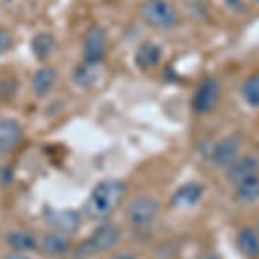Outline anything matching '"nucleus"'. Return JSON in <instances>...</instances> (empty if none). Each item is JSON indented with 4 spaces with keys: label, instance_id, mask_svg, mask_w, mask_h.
Returning <instances> with one entry per match:
<instances>
[{
    "label": "nucleus",
    "instance_id": "obj_1",
    "mask_svg": "<svg viewBox=\"0 0 259 259\" xmlns=\"http://www.w3.org/2000/svg\"><path fill=\"white\" fill-rule=\"evenodd\" d=\"M124 194H126V185L121 180H102L95 185V189L89 195L83 212H85L87 218L94 221H104L118 209Z\"/></svg>",
    "mask_w": 259,
    "mask_h": 259
},
{
    "label": "nucleus",
    "instance_id": "obj_2",
    "mask_svg": "<svg viewBox=\"0 0 259 259\" xmlns=\"http://www.w3.org/2000/svg\"><path fill=\"white\" fill-rule=\"evenodd\" d=\"M140 14L149 26L156 30H171L178 24V11L169 0H144Z\"/></svg>",
    "mask_w": 259,
    "mask_h": 259
},
{
    "label": "nucleus",
    "instance_id": "obj_3",
    "mask_svg": "<svg viewBox=\"0 0 259 259\" xmlns=\"http://www.w3.org/2000/svg\"><path fill=\"white\" fill-rule=\"evenodd\" d=\"M121 239V230L114 223H104L89 237V240L76 250L78 257H89L97 252H107L114 249Z\"/></svg>",
    "mask_w": 259,
    "mask_h": 259
},
{
    "label": "nucleus",
    "instance_id": "obj_4",
    "mask_svg": "<svg viewBox=\"0 0 259 259\" xmlns=\"http://www.w3.org/2000/svg\"><path fill=\"white\" fill-rule=\"evenodd\" d=\"M221 95V83L218 78L207 76L197 85L192 97V109L197 114H207L218 106Z\"/></svg>",
    "mask_w": 259,
    "mask_h": 259
},
{
    "label": "nucleus",
    "instance_id": "obj_5",
    "mask_svg": "<svg viewBox=\"0 0 259 259\" xmlns=\"http://www.w3.org/2000/svg\"><path fill=\"white\" fill-rule=\"evenodd\" d=\"M242 145H244V135L240 132L230 133L225 139H221L218 144L212 147L211 161L216 168L225 169L228 164H232L237 157L240 156Z\"/></svg>",
    "mask_w": 259,
    "mask_h": 259
},
{
    "label": "nucleus",
    "instance_id": "obj_6",
    "mask_svg": "<svg viewBox=\"0 0 259 259\" xmlns=\"http://www.w3.org/2000/svg\"><path fill=\"white\" fill-rule=\"evenodd\" d=\"M107 52V35L106 30L99 24L90 26L83 38V59L89 64H100Z\"/></svg>",
    "mask_w": 259,
    "mask_h": 259
},
{
    "label": "nucleus",
    "instance_id": "obj_7",
    "mask_svg": "<svg viewBox=\"0 0 259 259\" xmlns=\"http://www.w3.org/2000/svg\"><path fill=\"white\" fill-rule=\"evenodd\" d=\"M159 202L157 199L150 197V195H140L135 197L132 202L126 206V218L132 221L133 225H149L150 221H154L159 214Z\"/></svg>",
    "mask_w": 259,
    "mask_h": 259
},
{
    "label": "nucleus",
    "instance_id": "obj_8",
    "mask_svg": "<svg viewBox=\"0 0 259 259\" xmlns=\"http://www.w3.org/2000/svg\"><path fill=\"white\" fill-rule=\"evenodd\" d=\"M259 173V159L252 154H245V156H239L232 164L225 168V178L232 187L239 185L240 182L247 180L249 177Z\"/></svg>",
    "mask_w": 259,
    "mask_h": 259
},
{
    "label": "nucleus",
    "instance_id": "obj_9",
    "mask_svg": "<svg viewBox=\"0 0 259 259\" xmlns=\"http://www.w3.org/2000/svg\"><path fill=\"white\" fill-rule=\"evenodd\" d=\"M235 245L244 259H259V233L256 227H242L235 235Z\"/></svg>",
    "mask_w": 259,
    "mask_h": 259
},
{
    "label": "nucleus",
    "instance_id": "obj_10",
    "mask_svg": "<svg viewBox=\"0 0 259 259\" xmlns=\"http://www.w3.org/2000/svg\"><path fill=\"white\" fill-rule=\"evenodd\" d=\"M202 195H204V187L200 183L197 182L185 183V185H182L173 194L171 206L177 207V209H189V207H194L202 199Z\"/></svg>",
    "mask_w": 259,
    "mask_h": 259
},
{
    "label": "nucleus",
    "instance_id": "obj_11",
    "mask_svg": "<svg viewBox=\"0 0 259 259\" xmlns=\"http://www.w3.org/2000/svg\"><path fill=\"white\" fill-rule=\"evenodd\" d=\"M23 139V128L18 121L0 118V152H12Z\"/></svg>",
    "mask_w": 259,
    "mask_h": 259
},
{
    "label": "nucleus",
    "instance_id": "obj_12",
    "mask_svg": "<svg viewBox=\"0 0 259 259\" xmlns=\"http://www.w3.org/2000/svg\"><path fill=\"white\" fill-rule=\"evenodd\" d=\"M45 220L56 232L66 233V235L76 232L80 227V214L76 211H49L45 214Z\"/></svg>",
    "mask_w": 259,
    "mask_h": 259
},
{
    "label": "nucleus",
    "instance_id": "obj_13",
    "mask_svg": "<svg viewBox=\"0 0 259 259\" xmlns=\"http://www.w3.org/2000/svg\"><path fill=\"white\" fill-rule=\"evenodd\" d=\"M161 57H162V50L159 45L152 44V41H144L135 52V64L140 69L147 71L156 68L161 62Z\"/></svg>",
    "mask_w": 259,
    "mask_h": 259
},
{
    "label": "nucleus",
    "instance_id": "obj_14",
    "mask_svg": "<svg viewBox=\"0 0 259 259\" xmlns=\"http://www.w3.org/2000/svg\"><path fill=\"white\" fill-rule=\"evenodd\" d=\"M40 247L44 250V254H47V256H62V254H66L69 250L71 242L66 233H61L54 230L52 233H47V235L44 237Z\"/></svg>",
    "mask_w": 259,
    "mask_h": 259
},
{
    "label": "nucleus",
    "instance_id": "obj_15",
    "mask_svg": "<svg viewBox=\"0 0 259 259\" xmlns=\"http://www.w3.org/2000/svg\"><path fill=\"white\" fill-rule=\"evenodd\" d=\"M56 78H57L56 69L50 68V66H44V68H40L36 71L31 80V89L35 92L36 97H45V95L52 90L54 83H56Z\"/></svg>",
    "mask_w": 259,
    "mask_h": 259
},
{
    "label": "nucleus",
    "instance_id": "obj_16",
    "mask_svg": "<svg viewBox=\"0 0 259 259\" xmlns=\"http://www.w3.org/2000/svg\"><path fill=\"white\" fill-rule=\"evenodd\" d=\"M235 189V199L242 204H256L259 200V173L240 182Z\"/></svg>",
    "mask_w": 259,
    "mask_h": 259
},
{
    "label": "nucleus",
    "instance_id": "obj_17",
    "mask_svg": "<svg viewBox=\"0 0 259 259\" xmlns=\"http://www.w3.org/2000/svg\"><path fill=\"white\" fill-rule=\"evenodd\" d=\"M7 240V245L16 250V252H30V250L36 249V239L35 235H31V233L28 232H11L7 233L6 237Z\"/></svg>",
    "mask_w": 259,
    "mask_h": 259
},
{
    "label": "nucleus",
    "instance_id": "obj_18",
    "mask_svg": "<svg viewBox=\"0 0 259 259\" xmlns=\"http://www.w3.org/2000/svg\"><path fill=\"white\" fill-rule=\"evenodd\" d=\"M31 50L40 61L47 59L56 50V38L50 33H36L31 40Z\"/></svg>",
    "mask_w": 259,
    "mask_h": 259
},
{
    "label": "nucleus",
    "instance_id": "obj_19",
    "mask_svg": "<svg viewBox=\"0 0 259 259\" xmlns=\"http://www.w3.org/2000/svg\"><path fill=\"white\" fill-rule=\"evenodd\" d=\"M242 99L249 107H259V71L249 74L242 83Z\"/></svg>",
    "mask_w": 259,
    "mask_h": 259
},
{
    "label": "nucleus",
    "instance_id": "obj_20",
    "mask_svg": "<svg viewBox=\"0 0 259 259\" xmlns=\"http://www.w3.org/2000/svg\"><path fill=\"white\" fill-rule=\"evenodd\" d=\"M74 80L81 87H92L97 81V66L83 62V64L74 71Z\"/></svg>",
    "mask_w": 259,
    "mask_h": 259
},
{
    "label": "nucleus",
    "instance_id": "obj_21",
    "mask_svg": "<svg viewBox=\"0 0 259 259\" xmlns=\"http://www.w3.org/2000/svg\"><path fill=\"white\" fill-rule=\"evenodd\" d=\"M12 47H14V38H12V35L7 30L0 28V56L7 54Z\"/></svg>",
    "mask_w": 259,
    "mask_h": 259
},
{
    "label": "nucleus",
    "instance_id": "obj_22",
    "mask_svg": "<svg viewBox=\"0 0 259 259\" xmlns=\"http://www.w3.org/2000/svg\"><path fill=\"white\" fill-rule=\"evenodd\" d=\"M4 259H31L30 256H26V254H23V252H12L9 254V256H6Z\"/></svg>",
    "mask_w": 259,
    "mask_h": 259
},
{
    "label": "nucleus",
    "instance_id": "obj_23",
    "mask_svg": "<svg viewBox=\"0 0 259 259\" xmlns=\"http://www.w3.org/2000/svg\"><path fill=\"white\" fill-rule=\"evenodd\" d=\"M112 259H135V257L130 256V254H118V256H114Z\"/></svg>",
    "mask_w": 259,
    "mask_h": 259
},
{
    "label": "nucleus",
    "instance_id": "obj_24",
    "mask_svg": "<svg viewBox=\"0 0 259 259\" xmlns=\"http://www.w3.org/2000/svg\"><path fill=\"white\" fill-rule=\"evenodd\" d=\"M256 230H257V233H259V220H257V223H256Z\"/></svg>",
    "mask_w": 259,
    "mask_h": 259
}]
</instances>
